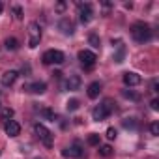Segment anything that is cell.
<instances>
[{"mask_svg":"<svg viewBox=\"0 0 159 159\" xmlns=\"http://www.w3.org/2000/svg\"><path fill=\"white\" fill-rule=\"evenodd\" d=\"M131 36L137 43H148L152 39V30L146 23H135L131 25Z\"/></svg>","mask_w":159,"mask_h":159,"instance_id":"1","label":"cell"},{"mask_svg":"<svg viewBox=\"0 0 159 159\" xmlns=\"http://www.w3.org/2000/svg\"><path fill=\"white\" fill-rule=\"evenodd\" d=\"M39 41H41V26L36 21H32L28 25V47L36 49L39 45Z\"/></svg>","mask_w":159,"mask_h":159,"instance_id":"2","label":"cell"},{"mask_svg":"<svg viewBox=\"0 0 159 159\" xmlns=\"http://www.w3.org/2000/svg\"><path fill=\"white\" fill-rule=\"evenodd\" d=\"M111 112H112V101L107 99L103 105H98V107L92 111V120H94V122H103Z\"/></svg>","mask_w":159,"mask_h":159,"instance_id":"3","label":"cell"},{"mask_svg":"<svg viewBox=\"0 0 159 159\" xmlns=\"http://www.w3.org/2000/svg\"><path fill=\"white\" fill-rule=\"evenodd\" d=\"M34 131H36V135L39 137V140H41L47 148H51V146L54 144V135H52L43 124H36V125H34Z\"/></svg>","mask_w":159,"mask_h":159,"instance_id":"4","label":"cell"},{"mask_svg":"<svg viewBox=\"0 0 159 159\" xmlns=\"http://www.w3.org/2000/svg\"><path fill=\"white\" fill-rule=\"evenodd\" d=\"M43 64H62L66 60L64 52L62 51H56V49H51V51H45L43 52Z\"/></svg>","mask_w":159,"mask_h":159,"instance_id":"5","label":"cell"},{"mask_svg":"<svg viewBox=\"0 0 159 159\" xmlns=\"http://www.w3.org/2000/svg\"><path fill=\"white\" fill-rule=\"evenodd\" d=\"M79 19H81L83 25H88L92 19H94V10H92V4H79Z\"/></svg>","mask_w":159,"mask_h":159,"instance_id":"6","label":"cell"},{"mask_svg":"<svg viewBox=\"0 0 159 159\" xmlns=\"http://www.w3.org/2000/svg\"><path fill=\"white\" fill-rule=\"evenodd\" d=\"M79 60H81V64H83L84 67H92V66L96 64L98 56H96V52H92V51H88V49H83V51H79Z\"/></svg>","mask_w":159,"mask_h":159,"instance_id":"7","label":"cell"},{"mask_svg":"<svg viewBox=\"0 0 159 159\" xmlns=\"http://www.w3.org/2000/svg\"><path fill=\"white\" fill-rule=\"evenodd\" d=\"M142 83V77L135 71H125L124 73V84L125 86H139Z\"/></svg>","mask_w":159,"mask_h":159,"instance_id":"8","label":"cell"},{"mask_svg":"<svg viewBox=\"0 0 159 159\" xmlns=\"http://www.w3.org/2000/svg\"><path fill=\"white\" fill-rule=\"evenodd\" d=\"M83 146L79 144V142H75V144H71L67 150H64V155L66 157H75V159H79V157H83Z\"/></svg>","mask_w":159,"mask_h":159,"instance_id":"9","label":"cell"},{"mask_svg":"<svg viewBox=\"0 0 159 159\" xmlns=\"http://www.w3.org/2000/svg\"><path fill=\"white\" fill-rule=\"evenodd\" d=\"M4 131H6L8 137H17V135L21 133V125H19L15 120H8L6 125H4Z\"/></svg>","mask_w":159,"mask_h":159,"instance_id":"10","label":"cell"},{"mask_svg":"<svg viewBox=\"0 0 159 159\" xmlns=\"http://www.w3.org/2000/svg\"><path fill=\"white\" fill-rule=\"evenodd\" d=\"M81 77H79V75H69L67 77V81H66V88L67 90H71V92H75V90H79V88H81Z\"/></svg>","mask_w":159,"mask_h":159,"instance_id":"11","label":"cell"},{"mask_svg":"<svg viewBox=\"0 0 159 159\" xmlns=\"http://www.w3.org/2000/svg\"><path fill=\"white\" fill-rule=\"evenodd\" d=\"M17 77H19L17 71H6L2 77H0V83H2V86H11L17 81Z\"/></svg>","mask_w":159,"mask_h":159,"instance_id":"12","label":"cell"},{"mask_svg":"<svg viewBox=\"0 0 159 159\" xmlns=\"http://www.w3.org/2000/svg\"><path fill=\"white\" fill-rule=\"evenodd\" d=\"M23 90H28V92H32V94H43V92L47 90V84H45L43 81H38V83L28 84V86H23Z\"/></svg>","mask_w":159,"mask_h":159,"instance_id":"13","label":"cell"},{"mask_svg":"<svg viewBox=\"0 0 159 159\" xmlns=\"http://www.w3.org/2000/svg\"><path fill=\"white\" fill-rule=\"evenodd\" d=\"M58 28H60L62 34H66V36H71V34L75 32V26H73V23H71L69 19H62V21L58 23Z\"/></svg>","mask_w":159,"mask_h":159,"instance_id":"14","label":"cell"},{"mask_svg":"<svg viewBox=\"0 0 159 159\" xmlns=\"http://www.w3.org/2000/svg\"><path fill=\"white\" fill-rule=\"evenodd\" d=\"M99 94H101V83L94 81V83L88 86V98H90V99H96V98H99Z\"/></svg>","mask_w":159,"mask_h":159,"instance_id":"15","label":"cell"},{"mask_svg":"<svg viewBox=\"0 0 159 159\" xmlns=\"http://www.w3.org/2000/svg\"><path fill=\"white\" fill-rule=\"evenodd\" d=\"M116 47H118V51L114 52V62L120 64V62H124V56H125V45L118 39V41H116Z\"/></svg>","mask_w":159,"mask_h":159,"instance_id":"16","label":"cell"},{"mask_svg":"<svg viewBox=\"0 0 159 159\" xmlns=\"http://www.w3.org/2000/svg\"><path fill=\"white\" fill-rule=\"evenodd\" d=\"M4 45H6V49H8V51H17L21 43H19V39H17V38H6Z\"/></svg>","mask_w":159,"mask_h":159,"instance_id":"17","label":"cell"},{"mask_svg":"<svg viewBox=\"0 0 159 159\" xmlns=\"http://www.w3.org/2000/svg\"><path fill=\"white\" fill-rule=\"evenodd\" d=\"M13 114H15V112H13V109H10V107L0 109V118L6 120V122H8V120H11V118H13Z\"/></svg>","mask_w":159,"mask_h":159,"instance_id":"18","label":"cell"},{"mask_svg":"<svg viewBox=\"0 0 159 159\" xmlns=\"http://www.w3.org/2000/svg\"><path fill=\"white\" fill-rule=\"evenodd\" d=\"M79 107H81V101H79V99H75V98H73V99H69V101L66 103V109H67L69 112H73V111H77Z\"/></svg>","mask_w":159,"mask_h":159,"instance_id":"19","label":"cell"},{"mask_svg":"<svg viewBox=\"0 0 159 159\" xmlns=\"http://www.w3.org/2000/svg\"><path fill=\"white\" fill-rule=\"evenodd\" d=\"M88 43H90L94 49H99L101 39H99V36H98V34H90V36H88Z\"/></svg>","mask_w":159,"mask_h":159,"instance_id":"20","label":"cell"},{"mask_svg":"<svg viewBox=\"0 0 159 159\" xmlns=\"http://www.w3.org/2000/svg\"><path fill=\"white\" fill-rule=\"evenodd\" d=\"M122 96L127 98V99H131V101H139L140 99V96L135 94V92H131V90H122Z\"/></svg>","mask_w":159,"mask_h":159,"instance_id":"21","label":"cell"},{"mask_svg":"<svg viewBox=\"0 0 159 159\" xmlns=\"http://www.w3.org/2000/svg\"><path fill=\"white\" fill-rule=\"evenodd\" d=\"M41 116H43V118H47L49 122H54V120H56V114H54L51 109H41Z\"/></svg>","mask_w":159,"mask_h":159,"instance_id":"22","label":"cell"},{"mask_svg":"<svg viewBox=\"0 0 159 159\" xmlns=\"http://www.w3.org/2000/svg\"><path fill=\"white\" fill-rule=\"evenodd\" d=\"M99 155H103V157H111V155H112V148H111V144H103V146L99 148Z\"/></svg>","mask_w":159,"mask_h":159,"instance_id":"23","label":"cell"},{"mask_svg":"<svg viewBox=\"0 0 159 159\" xmlns=\"http://www.w3.org/2000/svg\"><path fill=\"white\" fill-rule=\"evenodd\" d=\"M88 144H90V146H98V144H99V135H98V133L88 135Z\"/></svg>","mask_w":159,"mask_h":159,"instance_id":"24","label":"cell"},{"mask_svg":"<svg viewBox=\"0 0 159 159\" xmlns=\"http://www.w3.org/2000/svg\"><path fill=\"white\" fill-rule=\"evenodd\" d=\"M124 127H127V129H129V127H131V129H135V127H137L135 118H125V120H124Z\"/></svg>","mask_w":159,"mask_h":159,"instance_id":"25","label":"cell"},{"mask_svg":"<svg viewBox=\"0 0 159 159\" xmlns=\"http://www.w3.org/2000/svg\"><path fill=\"white\" fill-rule=\"evenodd\" d=\"M13 15H15L17 21H21L23 19V8L21 6H13Z\"/></svg>","mask_w":159,"mask_h":159,"instance_id":"26","label":"cell"},{"mask_svg":"<svg viewBox=\"0 0 159 159\" xmlns=\"http://www.w3.org/2000/svg\"><path fill=\"white\" fill-rule=\"evenodd\" d=\"M116 135H118V131H116L114 127H109V129H107V139H109V140H114Z\"/></svg>","mask_w":159,"mask_h":159,"instance_id":"27","label":"cell"},{"mask_svg":"<svg viewBox=\"0 0 159 159\" xmlns=\"http://www.w3.org/2000/svg\"><path fill=\"white\" fill-rule=\"evenodd\" d=\"M150 131H152V135H153V137H157V135H159V124H157V122H153V124L150 125Z\"/></svg>","mask_w":159,"mask_h":159,"instance_id":"28","label":"cell"},{"mask_svg":"<svg viewBox=\"0 0 159 159\" xmlns=\"http://www.w3.org/2000/svg\"><path fill=\"white\" fill-rule=\"evenodd\" d=\"M54 10H56L58 13H62V11H66V2H58V4L54 6Z\"/></svg>","mask_w":159,"mask_h":159,"instance_id":"29","label":"cell"},{"mask_svg":"<svg viewBox=\"0 0 159 159\" xmlns=\"http://www.w3.org/2000/svg\"><path fill=\"white\" fill-rule=\"evenodd\" d=\"M150 107H152V111H159V99H157V98H155V99H152Z\"/></svg>","mask_w":159,"mask_h":159,"instance_id":"30","label":"cell"},{"mask_svg":"<svg viewBox=\"0 0 159 159\" xmlns=\"http://www.w3.org/2000/svg\"><path fill=\"white\" fill-rule=\"evenodd\" d=\"M157 88H159V83L157 81H152V92H157Z\"/></svg>","mask_w":159,"mask_h":159,"instance_id":"31","label":"cell"},{"mask_svg":"<svg viewBox=\"0 0 159 159\" xmlns=\"http://www.w3.org/2000/svg\"><path fill=\"white\" fill-rule=\"evenodd\" d=\"M103 8H105V10H111V8H112V2H103Z\"/></svg>","mask_w":159,"mask_h":159,"instance_id":"32","label":"cell"},{"mask_svg":"<svg viewBox=\"0 0 159 159\" xmlns=\"http://www.w3.org/2000/svg\"><path fill=\"white\" fill-rule=\"evenodd\" d=\"M2 10H4V6H2V2H0V13H2Z\"/></svg>","mask_w":159,"mask_h":159,"instance_id":"33","label":"cell"}]
</instances>
